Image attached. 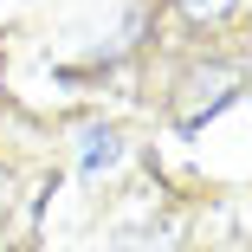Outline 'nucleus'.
<instances>
[{"label":"nucleus","mask_w":252,"mask_h":252,"mask_svg":"<svg viewBox=\"0 0 252 252\" xmlns=\"http://www.w3.org/2000/svg\"><path fill=\"white\" fill-rule=\"evenodd\" d=\"M181 13H194V20H220V13H233L239 0H175Z\"/></svg>","instance_id":"f03ea898"},{"label":"nucleus","mask_w":252,"mask_h":252,"mask_svg":"<svg viewBox=\"0 0 252 252\" xmlns=\"http://www.w3.org/2000/svg\"><path fill=\"white\" fill-rule=\"evenodd\" d=\"M110 162H117V136H110V129H91V149H84V168L97 175V168H110Z\"/></svg>","instance_id":"f257e3e1"}]
</instances>
